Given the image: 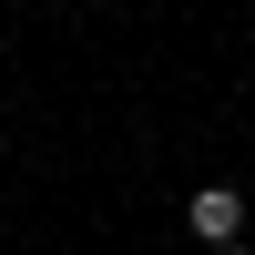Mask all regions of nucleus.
Returning a JSON list of instances; mask_svg holds the SVG:
<instances>
[{"label":"nucleus","mask_w":255,"mask_h":255,"mask_svg":"<svg viewBox=\"0 0 255 255\" xmlns=\"http://www.w3.org/2000/svg\"><path fill=\"white\" fill-rule=\"evenodd\" d=\"M184 225H194L204 245H235V235H245V194H235V184H204V194L184 204Z\"/></svg>","instance_id":"obj_1"},{"label":"nucleus","mask_w":255,"mask_h":255,"mask_svg":"<svg viewBox=\"0 0 255 255\" xmlns=\"http://www.w3.org/2000/svg\"><path fill=\"white\" fill-rule=\"evenodd\" d=\"M204 255H245V245H204Z\"/></svg>","instance_id":"obj_2"}]
</instances>
